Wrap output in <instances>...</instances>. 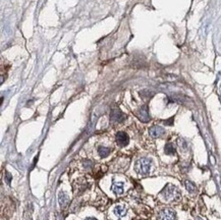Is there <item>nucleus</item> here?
I'll list each match as a JSON object with an SVG mask.
<instances>
[{
    "label": "nucleus",
    "instance_id": "6e6552de",
    "mask_svg": "<svg viewBox=\"0 0 221 220\" xmlns=\"http://www.w3.org/2000/svg\"><path fill=\"white\" fill-rule=\"evenodd\" d=\"M114 214L118 217H124L127 214V207L124 205H117L113 210Z\"/></svg>",
    "mask_w": 221,
    "mask_h": 220
},
{
    "label": "nucleus",
    "instance_id": "39448f33",
    "mask_svg": "<svg viewBox=\"0 0 221 220\" xmlns=\"http://www.w3.org/2000/svg\"><path fill=\"white\" fill-rule=\"evenodd\" d=\"M111 190L115 195H121L124 193V183L113 182L112 186H111Z\"/></svg>",
    "mask_w": 221,
    "mask_h": 220
},
{
    "label": "nucleus",
    "instance_id": "f03ea898",
    "mask_svg": "<svg viewBox=\"0 0 221 220\" xmlns=\"http://www.w3.org/2000/svg\"><path fill=\"white\" fill-rule=\"evenodd\" d=\"M151 166H152V161L149 158H141L136 162L135 169L139 174L147 175L151 170Z\"/></svg>",
    "mask_w": 221,
    "mask_h": 220
},
{
    "label": "nucleus",
    "instance_id": "7ed1b4c3",
    "mask_svg": "<svg viewBox=\"0 0 221 220\" xmlns=\"http://www.w3.org/2000/svg\"><path fill=\"white\" fill-rule=\"evenodd\" d=\"M157 220H176V214L169 208H164L159 212Z\"/></svg>",
    "mask_w": 221,
    "mask_h": 220
},
{
    "label": "nucleus",
    "instance_id": "20e7f679",
    "mask_svg": "<svg viewBox=\"0 0 221 220\" xmlns=\"http://www.w3.org/2000/svg\"><path fill=\"white\" fill-rule=\"evenodd\" d=\"M116 143L120 147H125L128 144V136L127 133L119 132L116 133Z\"/></svg>",
    "mask_w": 221,
    "mask_h": 220
},
{
    "label": "nucleus",
    "instance_id": "423d86ee",
    "mask_svg": "<svg viewBox=\"0 0 221 220\" xmlns=\"http://www.w3.org/2000/svg\"><path fill=\"white\" fill-rule=\"evenodd\" d=\"M111 119L114 121H117V122L122 121L124 119V114L122 113L120 110L115 109V110L112 111V113H111Z\"/></svg>",
    "mask_w": 221,
    "mask_h": 220
},
{
    "label": "nucleus",
    "instance_id": "f8f14e48",
    "mask_svg": "<svg viewBox=\"0 0 221 220\" xmlns=\"http://www.w3.org/2000/svg\"><path fill=\"white\" fill-rule=\"evenodd\" d=\"M165 153L168 155H173L175 153V148L173 147L172 144H167L165 146Z\"/></svg>",
    "mask_w": 221,
    "mask_h": 220
},
{
    "label": "nucleus",
    "instance_id": "1a4fd4ad",
    "mask_svg": "<svg viewBox=\"0 0 221 220\" xmlns=\"http://www.w3.org/2000/svg\"><path fill=\"white\" fill-rule=\"evenodd\" d=\"M184 186H186V191L189 192V193H195L196 191V186L192 182H190V180H184Z\"/></svg>",
    "mask_w": 221,
    "mask_h": 220
},
{
    "label": "nucleus",
    "instance_id": "0eeeda50",
    "mask_svg": "<svg viewBox=\"0 0 221 220\" xmlns=\"http://www.w3.org/2000/svg\"><path fill=\"white\" fill-rule=\"evenodd\" d=\"M164 133V130L160 126H153L150 130V135L153 138H159Z\"/></svg>",
    "mask_w": 221,
    "mask_h": 220
},
{
    "label": "nucleus",
    "instance_id": "9b49d317",
    "mask_svg": "<svg viewBox=\"0 0 221 220\" xmlns=\"http://www.w3.org/2000/svg\"><path fill=\"white\" fill-rule=\"evenodd\" d=\"M68 195L64 194V193H60V195H59V204L61 206H65V204L68 203Z\"/></svg>",
    "mask_w": 221,
    "mask_h": 220
},
{
    "label": "nucleus",
    "instance_id": "f257e3e1",
    "mask_svg": "<svg viewBox=\"0 0 221 220\" xmlns=\"http://www.w3.org/2000/svg\"><path fill=\"white\" fill-rule=\"evenodd\" d=\"M160 195L163 197V199L165 201L168 202H172V201H176L180 198V192L176 188L175 186L172 185H167L163 190L161 191Z\"/></svg>",
    "mask_w": 221,
    "mask_h": 220
},
{
    "label": "nucleus",
    "instance_id": "ddd939ff",
    "mask_svg": "<svg viewBox=\"0 0 221 220\" xmlns=\"http://www.w3.org/2000/svg\"><path fill=\"white\" fill-rule=\"evenodd\" d=\"M86 220H97L96 218H93V217H89V218H87Z\"/></svg>",
    "mask_w": 221,
    "mask_h": 220
},
{
    "label": "nucleus",
    "instance_id": "9d476101",
    "mask_svg": "<svg viewBox=\"0 0 221 220\" xmlns=\"http://www.w3.org/2000/svg\"><path fill=\"white\" fill-rule=\"evenodd\" d=\"M111 150L109 148H106V147H99L98 148V154H99L101 157H107V156L110 154Z\"/></svg>",
    "mask_w": 221,
    "mask_h": 220
}]
</instances>
